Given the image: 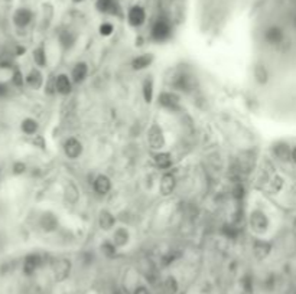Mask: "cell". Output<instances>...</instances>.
I'll return each instance as SVG.
<instances>
[{
    "mask_svg": "<svg viewBox=\"0 0 296 294\" xmlns=\"http://www.w3.org/2000/svg\"><path fill=\"white\" fill-rule=\"evenodd\" d=\"M153 160H155V164L159 167V169H162V170H168V169H171L172 167V156H171V153H168V151H158L155 156H153Z\"/></svg>",
    "mask_w": 296,
    "mask_h": 294,
    "instance_id": "21",
    "label": "cell"
},
{
    "mask_svg": "<svg viewBox=\"0 0 296 294\" xmlns=\"http://www.w3.org/2000/svg\"><path fill=\"white\" fill-rule=\"evenodd\" d=\"M158 102L159 105L165 108V110H178L179 108V102H181V98L178 94L172 93V91H164L159 94L158 97Z\"/></svg>",
    "mask_w": 296,
    "mask_h": 294,
    "instance_id": "9",
    "label": "cell"
},
{
    "mask_svg": "<svg viewBox=\"0 0 296 294\" xmlns=\"http://www.w3.org/2000/svg\"><path fill=\"white\" fill-rule=\"evenodd\" d=\"M254 78H256V81L259 82V84H267L269 81V72H267V69H266V66L263 65H257L254 68Z\"/></svg>",
    "mask_w": 296,
    "mask_h": 294,
    "instance_id": "29",
    "label": "cell"
},
{
    "mask_svg": "<svg viewBox=\"0 0 296 294\" xmlns=\"http://www.w3.org/2000/svg\"><path fill=\"white\" fill-rule=\"evenodd\" d=\"M177 188V178L174 173L171 172H166L164 173V176L161 178V182H159V192L162 196H169L174 194Z\"/></svg>",
    "mask_w": 296,
    "mask_h": 294,
    "instance_id": "12",
    "label": "cell"
},
{
    "mask_svg": "<svg viewBox=\"0 0 296 294\" xmlns=\"http://www.w3.org/2000/svg\"><path fill=\"white\" fill-rule=\"evenodd\" d=\"M272 252V244L264 240H256L253 244V255L257 261L266 260Z\"/></svg>",
    "mask_w": 296,
    "mask_h": 294,
    "instance_id": "13",
    "label": "cell"
},
{
    "mask_svg": "<svg viewBox=\"0 0 296 294\" xmlns=\"http://www.w3.org/2000/svg\"><path fill=\"white\" fill-rule=\"evenodd\" d=\"M55 90L59 96H68L72 91V80L66 74H58L55 77Z\"/></svg>",
    "mask_w": 296,
    "mask_h": 294,
    "instance_id": "14",
    "label": "cell"
},
{
    "mask_svg": "<svg viewBox=\"0 0 296 294\" xmlns=\"http://www.w3.org/2000/svg\"><path fill=\"white\" fill-rule=\"evenodd\" d=\"M12 170H13L15 175H23L26 172V164L22 163V162H16V163L13 164Z\"/></svg>",
    "mask_w": 296,
    "mask_h": 294,
    "instance_id": "33",
    "label": "cell"
},
{
    "mask_svg": "<svg viewBox=\"0 0 296 294\" xmlns=\"http://www.w3.org/2000/svg\"><path fill=\"white\" fill-rule=\"evenodd\" d=\"M146 137H148V143L149 146L152 147L153 150H162L165 146H166V139H165L164 130L159 124H152L150 127L148 129V133H146Z\"/></svg>",
    "mask_w": 296,
    "mask_h": 294,
    "instance_id": "6",
    "label": "cell"
},
{
    "mask_svg": "<svg viewBox=\"0 0 296 294\" xmlns=\"http://www.w3.org/2000/svg\"><path fill=\"white\" fill-rule=\"evenodd\" d=\"M88 75V65L85 62H77L71 71V80L74 84H81Z\"/></svg>",
    "mask_w": 296,
    "mask_h": 294,
    "instance_id": "20",
    "label": "cell"
},
{
    "mask_svg": "<svg viewBox=\"0 0 296 294\" xmlns=\"http://www.w3.org/2000/svg\"><path fill=\"white\" fill-rule=\"evenodd\" d=\"M26 85L31 87L32 90H41L44 85V75L41 74V71L38 68H33L28 72V75H25Z\"/></svg>",
    "mask_w": 296,
    "mask_h": 294,
    "instance_id": "17",
    "label": "cell"
},
{
    "mask_svg": "<svg viewBox=\"0 0 296 294\" xmlns=\"http://www.w3.org/2000/svg\"><path fill=\"white\" fill-rule=\"evenodd\" d=\"M12 82H13V85L17 87V88H20V87H23L25 84H26V80H25V75L22 74V71L20 69H15L13 71V74H12Z\"/></svg>",
    "mask_w": 296,
    "mask_h": 294,
    "instance_id": "32",
    "label": "cell"
},
{
    "mask_svg": "<svg viewBox=\"0 0 296 294\" xmlns=\"http://www.w3.org/2000/svg\"><path fill=\"white\" fill-rule=\"evenodd\" d=\"M7 93H9L7 85H6V84H3V82H0V98L6 97V96H7Z\"/></svg>",
    "mask_w": 296,
    "mask_h": 294,
    "instance_id": "34",
    "label": "cell"
},
{
    "mask_svg": "<svg viewBox=\"0 0 296 294\" xmlns=\"http://www.w3.org/2000/svg\"><path fill=\"white\" fill-rule=\"evenodd\" d=\"M248 224H250V228L253 229L256 234H259V235L267 232V229L270 228V221H269L267 215L263 211H260V209H254V211L250 212Z\"/></svg>",
    "mask_w": 296,
    "mask_h": 294,
    "instance_id": "4",
    "label": "cell"
},
{
    "mask_svg": "<svg viewBox=\"0 0 296 294\" xmlns=\"http://www.w3.org/2000/svg\"><path fill=\"white\" fill-rule=\"evenodd\" d=\"M42 264H44V260L39 254H36V252L28 254L22 261V274L25 277H32L42 267Z\"/></svg>",
    "mask_w": 296,
    "mask_h": 294,
    "instance_id": "7",
    "label": "cell"
},
{
    "mask_svg": "<svg viewBox=\"0 0 296 294\" xmlns=\"http://www.w3.org/2000/svg\"><path fill=\"white\" fill-rule=\"evenodd\" d=\"M112 241L115 243L117 248H123L126 245L129 244L130 241V234L129 231L123 227H118L113 231V235H112Z\"/></svg>",
    "mask_w": 296,
    "mask_h": 294,
    "instance_id": "18",
    "label": "cell"
},
{
    "mask_svg": "<svg viewBox=\"0 0 296 294\" xmlns=\"http://www.w3.org/2000/svg\"><path fill=\"white\" fill-rule=\"evenodd\" d=\"M100 249L103 252V255H106L107 258H115L117 255V246L113 241H104L103 244L100 245Z\"/></svg>",
    "mask_w": 296,
    "mask_h": 294,
    "instance_id": "28",
    "label": "cell"
},
{
    "mask_svg": "<svg viewBox=\"0 0 296 294\" xmlns=\"http://www.w3.org/2000/svg\"><path fill=\"white\" fill-rule=\"evenodd\" d=\"M172 31H174V26H172V20L165 15H161L155 19V22L152 23V28H150V38L152 41L155 42H166L171 36H172Z\"/></svg>",
    "mask_w": 296,
    "mask_h": 294,
    "instance_id": "1",
    "label": "cell"
},
{
    "mask_svg": "<svg viewBox=\"0 0 296 294\" xmlns=\"http://www.w3.org/2000/svg\"><path fill=\"white\" fill-rule=\"evenodd\" d=\"M276 1H285V0H276Z\"/></svg>",
    "mask_w": 296,
    "mask_h": 294,
    "instance_id": "36",
    "label": "cell"
},
{
    "mask_svg": "<svg viewBox=\"0 0 296 294\" xmlns=\"http://www.w3.org/2000/svg\"><path fill=\"white\" fill-rule=\"evenodd\" d=\"M12 20H13V25L19 28V29H25L28 28L33 20V12L29 9V7H19L13 12V16H12Z\"/></svg>",
    "mask_w": 296,
    "mask_h": 294,
    "instance_id": "8",
    "label": "cell"
},
{
    "mask_svg": "<svg viewBox=\"0 0 296 294\" xmlns=\"http://www.w3.org/2000/svg\"><path fill=\"white\" fill-rule=\"evenodd\" d=\"M153 62V55L152 53H143V55H139L137 58H134L132 61V68L134 71H142V69H146L148 66L152 65Z\"/></svg>",
    "mask_w": 296,
    "mask_h": 294,
    "instance_id": "22",
    "label": "cell"
},
{
    "mask_svg": "<svg viewBox=\"0 0 296 294\" xmlns=\"http://www.w3.org/2000/svg\"><path fill=\"white\" fill-rule=\"evenodd\" d=\"M97 221H99L100 229H103V231H112V229L115 228V225H116L115 215L110 212V211H107V209L100 211L99 219H97Z\"/></svg>",
    "mask_w": 296,
    "mask_h": 294,
    "instance_id": "19",
    "label": "cell"
},
{
    "mask_svg": "<svg viewBox=\"0 0 296 294\" xmlns=\"http://www.w3.org/2000/svg\"><path fill=\"white\" fill-rule=\"evenodd\" d=\"M99 32L101 36L107 38V36H112L115 32V25L112 22H103L99 26Z\"/></svg>",
    "mask_w": 296,
    "mask_h": 294,
    "instance_id": "31",
    "label": "cell"
},
{
    "mask_svg": "<svg viewBox=\"0 0 296 294\" xmlns=\"http://www.w3.org/2000/svg\"><path fill=\"white\" fill-rule=\"evenodd\" d=\"M64 153H65L66 157L71 159V160L78 159L82 154V143L75 137L66 139L65 143H64Z\"/></svg>",
    "mask_w": 296,
    "mask_h": 294,
    "instance_id": "10",
    "label": "cell"
},
{
    "mask_svg": "<svg viewBox=\"0 0 296 294\" xmlns=\"http://www.w3.org/2000/svg\"><path fill=\"white\" fill-rule=\"evenodd\" d=\"M65 199L71 203H75L78 200V189L74 183H68L65 188Z\"/></svg>",
    "mask_w": 296,
    "mask_h": 294,
    "instance_id": "30",
    "label": "cell"
},
{
    "mask_svg": "<svg viewBox=\"0 0 296 294\" xmlns=\"http://www.w3.org/2000/svg\"><path fill=\"white\" fill-rule=\"evenodd\" d=\"M93 189L100 196L107 195L112 191V180L106 175H99L93 182Z\"/></svg>",
    "mask_w": 296,
    "mask_h": 294,
    "instance_id": "16",
    "label": "cell"
},
{
    "mask_svg": "<svg viewBox=\"0 0 296 294\" xmlns=\"http://www.w3.org/2000/svg\"><path fill=\"white\" fill-rule=\"evenodd\" d=\"M142 94L145 98V102L150 104L153 101V80L152 78H146L143 84H142Z\"/></svg>",
    "mask_w": 296,
    "mask_h": 294,
    "instance_id": "27",
    "label": "cell"
},
{
    "mask_svg": "<svg viewBox=\"0 0 296 294\" xmlns=\"http://www.w3.org/2000/svg\"><path fill=\"white\" fill-rule=\"evenodd\" d=\"M72 271V264L68 258H58L52 264V277L55 283L66 281Z\"/></svg>",
    "mask_w": 296,
    "mask_h": 294,
    "instance_id": "5",
    "label": "cell"
},
{
    "mask_svg": "<svg viewBox=\"0 0 296 294\" xmlns=\"http://www.w3.org/2000/svg\"><path fill=\"white\" fill-rule=\"evenodd\" d=\"M20 130H22L23 134H26V136H35L38 133V130H39V124H38V121L35 118L28 117V118L22 120Z\"/></svg>",
    "mask_w": 296,
    "mask_h": 294,
    "instance_id": "23",
    "label": "cell"
},
{
    "mask_svg": "<svg viewBox=\"0 0 296 294\" xmlns=\"http://www.w3.org/2000/svg\"><path fill=\"white\" fill-rule=\"evenodd\" d=\"M58 225H59V221L55 213L44 212L42 216L39 218V227L44 232H54L58 228Z\"/></svg>",
    "mask_w": 296,
    "mask_h": 294,
    "instance_id": "15",
    "label": "cell"
},
{
    "mask_svg": "<svg viewBox=\"0 0 296 294\" xmlns=\"http://www.w3.org/2000/svg\"><path fill=\"white\" fill-rule=\"evenodd\" d=\"M32 58L36 66H39V68L47 66V62H48V59H47V50H45V48H44L42 45H41V47H36V48L33 49Z\"/></svg>",
    "mask_w": 296,
    "mask_h": 294,
    "instance_id": "25",
    "label": "cell"
},
{
    "mask_svg": "<svg viewBox=\"0 0 296 294\" xmlns=\"http://www.w3.org/2000/svg\"><path fill=\"white\" fill-rule=\"evenodd\" d=\"M146 19H148V12L145 9V6L136 3L132 4L127 12H126V20L127 23L132 26V28H140L146 23Z\"/></svg>",
    "mask_w": 296,
    "mask_h": 294,
    "instance_id": "3",
    "label": "cell"
},
{
    "mask_svg": "<svg viewBox=\"0 0 296 294\" xmlns=\"http://www.w3.org/2000/svg\"><path fill=\"white\" fill-rule=\"evenodd\" d=\"M263 39L270 47H280L286 41V31L279 23L269 25L263 31Z\"/></svg>",
    "mask_w": 296,
    "mask_h": 294,
    "instance_id": "2",
    "label": "cell"
},
{
    "mask_svg": "<svg viewBox=\"0 0 296 294\" xmlns=\"http://www.w3.org/2000/svg\"><path fill=\"white\" fill-rule=\"evenodd\" d=\"M292 147L294 146H291L288 142H278L273 146V154L278 160L283 163L292 162Z\"/></svg>",
    "mask_w": 296,
    "mask_h": 294,
    "instance_id": "11",
    "label": "cell"
},
{
    "mask_svg": "<svg viewBox=\"0 0 296 294\" xmlns=\"http://www.w3.org/2000/svg\"><path fill=\"white\" fill-rule=\"evenodd\" d=\"M283 186H285V179L280 175H275L272 179L269 180V183H267V191L272 195H278V194L282 192Z\"/></svg>",
    "mask_w": 296,
    "mask_h": 294,
    "instance_id": "24",
    "label": "cell"
},
{
    "mask_svg": "<svg viewBox=\"0 0 296 294\" xmlns=\"http://www.w3.org/2000/svg\"><path fill=\"white\" fill-rule=\"evenodd\" d=\"M292 163L296 166V146L292 147Z\"/></svg>",
    "mask_w": 296,
    "mask_h": 294,
    "instance_id": "35",
    "label": "cell"
},
{
    "mask_svg": "<svg viewBox=\"0 0 296 294\" xmlns=\"http://www.w3.org/2000/svg\"><path fill=\"white\" fill-rule=\"evenodd\" d=\"M75 39H77V36L71 32V31H62V32L59 33V44H61V47L64 49L71 48L75 44Z\"/></svg>",
    "mask_w": 296,
    "mask_h": 294,
    "instance_id": "26",
    "label": "cell"
}]
</instances>
